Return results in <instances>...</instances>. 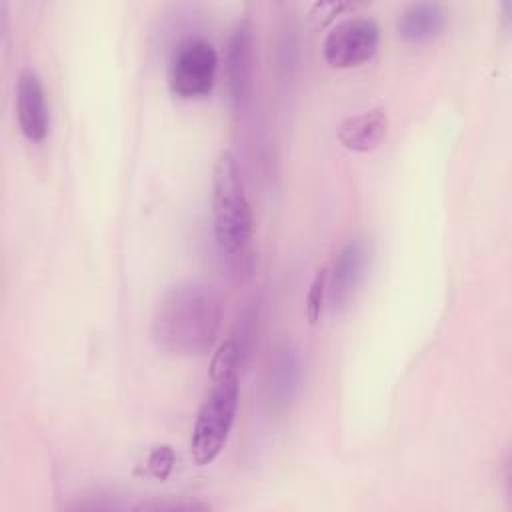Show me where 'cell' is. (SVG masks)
Listing matches in <instances>:
<instances>
[{
    "instance_id": "obj_1",
    "label": "cell",
    "mask_w": 512,
    "mask_h": 512,
    "mask_svg": "<svg viewBox=\"0 0 512 512\" xmlns=\"http://www.w3.org/2000/svg\"><path fill=\"white\" fill-rule=\"evenodd\" d=\"M222 298L214 286L184 280L168 286L152 314V340L172 356H202L216 342Z\"/></svg>"
},
{
    "instance_id": "obj_2",
    "label": "cell",
    "mask_w": 512,
    "mask_h": 512,
    "mask_svg": "<svg viewBox=\"0 0 512 512\" xmlns=\"http://www.w3.org/2000/svg\"><path fill=\"white\" fill-rule=\"evenodd\" d=\"M212 230L218 252L238 258L250 244L254 218L236 156L222 150L212 170Z\"/></svg>"
},
{
    "instance_id": "obj_3",
    "label": "cell",
    "mask_w": 512,
    "mask_h": 512,
    "mask_svg": "<svg viewBox=\"0 0 512 512\" xmlns=\"http://www.w3.org/2000/svg\"><path fill=\"white\" fill-rule=\"evenodd\" d=\"M238 398V374L214 380L212 390L198 408L190 434V454L198 466L212 464L224 450L236 418Z\"/></svg>"
},
{
    "instance_id": "obj_4",
    "label": "cell",
    "mask_w": 512,
    "mask_h": 512,
    "mask_svg": "<svg viewBox=\"0 0 512 512\" xmlns=\"http://www.w3.org/2000/svg\"><path fill=\"white\" fill-rule=\"evenodd\" d=\"M218 54L204 38H188L172 52L168 86L180 98L208 96L216 82Z\"/></svg>"
},
{
    "instance_id": "obj_5",
    "label": "cell",
    "mask_w": 512,
    "mask_h": 512,
    "mask_svg": "<svg viewBox=\"0 0 512 512\" xmlns=\"http://www.w3.org/2000/svg\"><path fill=\"white\" fill-rule=\"evenodd\" d=\"M380 44V28L372 18H346L332 26L322 42L324 60L332 68H356L368 62Z\"/></svg>"
},
{
    "instance_id": "obj_6",
    "label": "cell",
    "mask_w": 512,
    "mask_h": 512,
    "mask_svg": "<svg viewBox=\"0 0 512 512\" xmlns=\"http://www.w3.org/2000/svg\"><path fill=\"white\" fill-rule=\"evenodd\" d=\"M370 260L372 244L366 236H354L340 248L328 272V300L334 308L350 304L368 276Z\"/></svg>"
},
{
    "instance_id": "obj_7",
    "label": "cell",
    "mask_w": 512,
    "mask_h": 512,
    "mask_svg": "<svg viewBox=\"0 0 512 512\" xmlns=\"http://www.w3.org/2000/svg\"><path fill=\"white\" fill-rule=\"evenodd\" d=\"M254 36L248 22H240L226 44V84L236 108H244L252 96Z\"/></svg>"
},
{
    "instance_id": "obj_8",
    "label": "cell",
    "mask_w": 512,
    "mask_h": 512,
    "mask_svg": "<svg viewBox=\"0 0 512 512\" xmlns=\"http://www.w3.org/2000/svg\"><path fill=\"white\" fill-rule=\"evenodd\" d=\"M16 114L26 140L42 142L48 134L50 114L46 92L40 76L34 70H22L16 84Z\"/></svg>"
},
{
    "instance_id": "obj_9",
    "label": "cell",
    "mask_w": 512,
    "mask_h": 512,
    "mask_svg": "<svg viewBox=\"0 0 512 512\" xmlns=\"http://www.w3.org/2000/svg\"><path fill=\"white\" fill-rule=\"evenodd\" d=\"M300 380H302L300 350L294 344L284 342L274 350L270 358L268 374H266V390H268L270 402L276 408H286L294 400L300 388Z\"/></svg>"
},
{
    "instance_id": "obj_10",
    "label": "cell",
    "mask_w": 512,
    "mask_h": 512,
    "mask_svg": "<svg viewBox=\"0 0 512 512\" xmlns=\"http://www.w3.org/2000/svg\"><path fill=\"white\" fill-rule=\"evenodd\" d=\"M388 128V112L384 108H372L368 112L342 120L336 128V136L346 150L370 152L386 140Z\"/></svg>"
},
{
    "instance_id": "obj_11",
    "label": "cell",
    "mask_w": 512,
    "mask_h": 512,
    "mask_svg": "<svg viewBox=\"0 0 512 512\" xmlns=\"http://www.w3.org/2000/svg\"><path fill=\"white\" fill-rule=\"evenodd\" d=\"M446 26V12L438 2L410 4L396 22L398 34L408 42H426Z\"/></svg>"
},
{
    "instance_id": "obj_12",
    "label": "cell",
    "mask_w": 512,
    "mask_h": 512,
    "mask_svg": "<svg viewBox=\"0 0 512 512\" xmlns=\"http://www.w3.org/2000/svg\"><path fill=\"white\" fill-rule=\"evenodd\" d=\"M242 360V346L236 338L224 340L212 356L210 364V378L218 380L228 374H238V364Z\"/></svg>"
},
{
    "instance_id": "obj_13",
    "label": "cell",
    "mask_w": 512,
    "mask_h": 512,
    "mask_svg": "<svg viewBox=\"0 0 512 512\" xmlns=\"http://www.w3.org/2000/svg\"><path fill=\"white\" fill-rule=\"evenodd\" d=\"M326 300H328V270L320 268L316 270L306 292V318L310 324H316L320 320Z\"/></svg>"
},
{
    "instance_id": "obj_14",
    "label": "cell",
    "mask_w": 512,
    "mask_h": 512,
    "mask_svg": "<svg viewBox=\"0 0 512 512\" xmlns=\"http://www.w3.org/2000/svg\"><path fill=\"white\" fill-rule=\"evenodd\" d=\"M174 462H176L174 450L170 446L162 444V446H156L154 450H150V454L146 458V470H148V474L162 480L172 472Z\"/></svg>"
}]
</instances>
